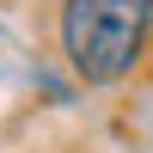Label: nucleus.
I'll return each instance as SVG.
<instances>
[{"label":"nucleus","instance_id":"obj_1","mask_svg":"<svg viewBox=\"0 0 153 153\" xmlns=\"http://www.w3.org/2000/svg\"><path fill=\"white\" fill-rule=\"evenodd\" d=\"M55 43L74 80L117 86L141 68L153 43V0H61L55 6Z\"/></svg>","mask_w":153,"mask_h":153}]
</instances>
